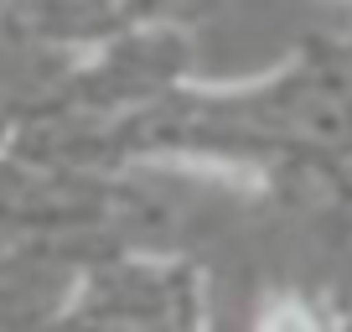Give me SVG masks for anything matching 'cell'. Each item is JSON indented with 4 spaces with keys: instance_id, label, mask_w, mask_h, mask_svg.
Instances as JSON below:
<instances>
[{
    "instance_id": "obj_1",
    "label": "cell",
    "mask_w": 352,
    "mask_h": 332,
    "mask_svg": "<svg viewBox=\"0 0 352 332\" xmlns=\"http://www.w3.org/2000/svg\"><path fill=\"white\" fill-rule=\"evenodd\" d=\"M259 332H316V322L306 317V307H296V301H285V307H275L270 317H264Z\"/></svg>"
}]
</instances>
